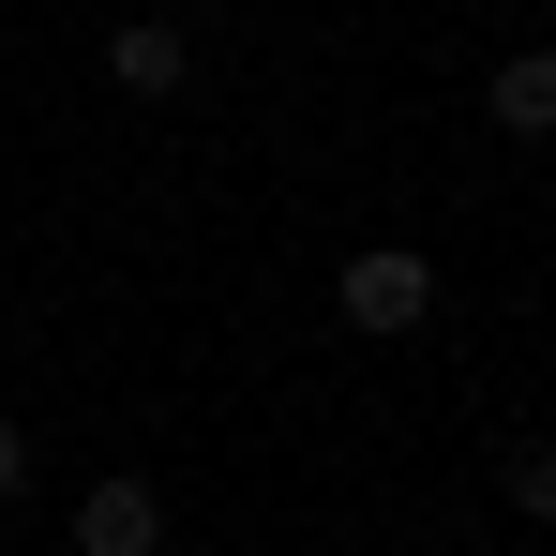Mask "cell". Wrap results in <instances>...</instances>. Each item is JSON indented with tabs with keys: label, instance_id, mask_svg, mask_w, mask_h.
Masks as SVG:
<instances>
[{
	"label": "cell",
	"instance_id": "6da1fadb",
	"mask_svg": "<svg viewBox=\"0 0 556 556\" xmlns=\"http://www.w3.org/2000/svg\"><path fill=\"white\" fill-rule=\"evenodd\" d=\"M331 301H346V331H421V316H437V256H421V241H362V256L331 271Z\"/></svg>",
	"mask_w": 556,
	"mask_h": 556
},
{
	"label": "cell",
	"instance_id": "7a4b0ae2",
	"mask_svg": "<svg viewBox=\"0 0 556 556\" xmlns=\"http://www.w3.org/2000/svg\"><path fill=\"white\" fill-rule=\"evenodd\" d=\"M76 556H166V496L151 481H91L76 496Z\"/></svg>",
	"mask_w": 556,
	"mask_h": 556
},
{
	"label": "cell",
	"instance_id": "3957f363",
	"mask_svg": "<svg viewBox=\"0 0 556 556\" xmlns=\"http://www.w3.org/2000/svg\"><path fill=\"white\" fill-rule=\"evenodd\" d=\"M105 76H121V91H136V105H166V91H181V76H195V46H181V30H166V15H121V30H105Z\"/></svg>",
	"mask_w": 556,
	"mask_h": 556
},
{
	"label": "cell",
	"instance_id": "277c9868",
	"mask_svg": "<svg viewBox=\"0 0 556 556\" xmlns=\"http://www.w3.org/2000/svg\"><path fill=\"white\" fill-rule=\"evenodd\" d=\"M496 136H556V46H511L496 61Z\"/></svg>",
	"mask_w": 556,
	"mask_h": 556
},
{
	"label": "cell",
	"instance_id": "5b68a950",
	"mask_svg": "<svg viewBox=\"0 0 556 556\" xmlns=\"http://www.w3.org/2000/svg\"><path fill=\"white\" fill-rule=\"evenodd\" d=\"M511 511H527V527H556V437H542V452H511Z\"/></svg>",
	"mask_w": 556,
	"mask_h": 556
},
{
	"label": "cell",
	"instance_id": "8992f818",
	"mask_svg": "<svg viewBox=\"0 0 556 556\" xmlns=\"http://www.w3.org/2000/svg\"><path fill=\"white\" fill-rule=\"evenodd\" d=\"M30 496V421H0V511Z\"/></svg>",
	"mask_w": 556,
	"mask_h": 556
}]
</instances>
